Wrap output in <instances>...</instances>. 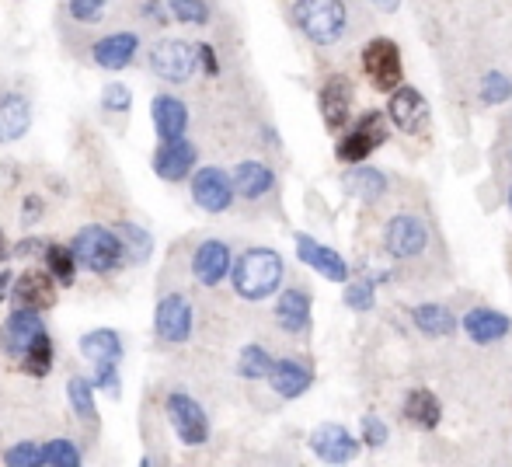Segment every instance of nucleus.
I'll return each mask as SVG.
<instances>
[{"label":"nucleus","instance_id":"13","mask_svg":"<svg viewBox=\"0 0 512 467\" xmlns=\"http://www.w3.org/2000/svg\"><path fill=\"white\" fill-rule=\"evenodd\" d=\"M234 272V251L220 237H206L196 251H192V276L203 286H220L223 279Z\"/></svg>","mask_w":512,"mask_h":467},{"label":"nucleus","instance_id":"37","mask_svg":"<svg viewBox=\"0 0 512 467\" xmlns=\"http://www.w3.org/2000/svg\"><path fill=\"white\" fill-rule=\"evenodd\" d=\"M512 98V81L506 74H499V70H492V74L481 77V102L485 105H502Z\"/></svg>","mask_w":512,"mask_h":467},{"label":"nucleus","instance_id":"35","mask_svg":"<svg viewBox=\"0 0 512 467\" xmlns=\"http://www.w3.org/2000/svg\"><path fill=\"white\" fill-rule=\"evenodd\" d=\"M119 234H122V241H126V251H129V258H133L136 265H143L150 255H154V237H150L147 231H143L140 224H119Z\"/></svg>","mask_w":512,"mask_h":467},{"label":"nucleus","instance_id":"44","mask_svg":"<svg viewBox=\"0 0 512 467\" xmlns=\"http://www.w3.org/2000/svg\"><path fill=\"white\" fill-rule=\"evenodd\" d=\"M46 248H49L46 237H21V241L11 248V255L14 258H42L46 255Z\"/></svg>","mask_w":512,"mask_h":467},{"label":"nucleus","instance_id":"8","mask_svg":"<svg viewBox=\"0 0 512 467\" xmlns=\"http://www.w3.org/2000/svg\"><path fill=\"white\" fill-rule=\"evenodd\" d=\"M380 143H387L384 116H380V112H363L356 126H352L349 133L338 140L335 157H338V161H345V164H359V161H366V157H370Z\"/></svg>","mask_w":512,"mask_h":467},{"label":"nucleus","instance_id":"40","mask_svg":"<svg viewBox=\"0 0 512 467\" xmlns=\"http://www.w3.org/2000/svg\"><path fill=\"white\" fill-rule=\"evenodd\" d=\"M4 464L7 467H39L42 464V443H14V447L4 450Z\"/></svg>","mask_w":512,"mask_h":467},{"label":"nucleus","instance_id":"30","mask_svg":"<svg viewBox=\"0 0 512 467\" xmlns=\"http://www.w3.org/2000/svg\"><path fill=\"white\" fill-rule=\"evenodd\" d=\"M42 262H46V269L53 272V279L60 286H74V279H77V255H74V248H63V244H56V241H49V248H46V255H42Z\"/></svg>","mask_w":512,"mask_h":467},{"label":"nucleus","instance_id":"33","mask_svg":"<svg viewBox=\"0 0 512 467\" xmlns=\"http://www.w3.org/2000/svg\"><path fill=\"white\" fill-rule=\"evenodd\" d=\"M53 352H56L53 339H49V332H46L32 349L25 352V356L18 359V370L28 373V377H46V373L53 370Z\"/></svg>","mask_w":512,"mask_h":467},{"label":"nucleus","instance_id":"39","mask_svg":"<svg viewBox=\"0 0 512 467\" xmlns=\"http://www.w3.org/2000/svg\"><path fill=\"white\" fill-rule=\"evenodd\" d=\"M108 11V0H67V14L77 25H98Z\"/></svg>","mask_w":512,"mask_h":467},{"label":"nucleus","instance_id":"43","mask_svg":"<svg viewBox=\"0 0 512 467\" xmlns=\"http://www.w3.org/2000/svg\"><path fill=\"white\" fill-rule=\"evenodd\" d=\"M387 440H391V433H387V426L380 419H373V415H366L363 419V443L370 450H380L387 447Z\"/></svg>","mask_w":512,"mask_h":467},{"label":"nucleus","instance_id":"34","mask_svg":"<svg viewBox=\"0 0 512 467\" xmlns=\"http://www.w3.org/2000/svg\"><path fill=\"white\" fill-rule=\"evenodd\" d=\"M42 464H49V467H81L84 454H81V447H77L74 440H63V436H56V440L42 443Z\"/></svg>","mask_w":512,"mask_h":467},{"label":"nucleus","instance_id":"51","mask_svg":"<svg viewBox=\"0 0 512 467\" xmlns=\"http://www.w3.org/2000/svg\"><path fill=\"white\" fill-rule=\"evenodd\" d=\"M509 161H512V154H509Z\"/></svg>","mask_w":512,"mask_h":467},{"label":"nucleus","instance_id":"31","mask_svg":"<svg viewBox=\"0 0 512 467\" xmlns=\"http://www.w3.org/2000/svg\"><path fill=\"white\" fill-rule=\"evenodd\" d=\"M345 189H349L356 199H363V203H377V199L387 192V178H384V171H377V168H363V171H352V175L345 178Z\"/></svg>","mask_w":512,"mask_h":467},{"label":"nucleus","instance_id":"11","mask_svg":"<svg viewBox=\"0 0 512 467\" xmlns=\"http://www.w3.org/2000/svg\"><path fill=\"white\" fill-rule=\"evenodd\" d=\"M196 161H199V147L185 136L178 140H161V147L154 150V175L164 182H185L189 175H196Z\"/></svg>","mask_w":512,"mask_h":467},{"label":"nucleus","instance_id":"3","mask_svg":"<svg viewBox=\"0 0 512 467\" xmlns=\"http://www.w3.org/2000/svg\"><path fill=\"white\" fill-rule=\"evenodd\" d=\"M293 21L314 46H335L349 32V11L342 0H297Z\"/></svg>","mask_w":512,"mask_h":467},{"label":"nucleus","instance_id":"24","mask_svg":"<svg viewBox=\"0 0 512 467\" xmlns=\"http://www.w3.org/2000/svg\"><path fill=\"white\" fill-rule=\"evenodd\" d=\"M269 384L279 398H300L314 384V370L307 363H300V359H276V366L269 373Z\"/></svg>","mask_w":512,"mask_h":467},{"label":"nucleus","instance_id":"41","mask_svg":"<svg viewBox=\"0 0 512 467\" xmlns=\"http://www.w3.org/2000/svg\"><path fill=\"white\" fill-rule=\"evenodd\" d=\"M342 297H345V307H349V311H356V314L373 311V304H377V293H373L370 279H366V283H349Z\"/></svg>","mask_w":512,"mask_h":467},{"label":"nucleus","instance_id":"48","mask_svg":"<svg viewBox=\"0 0 512 467\" xmlns=\"http://www.w3.org/2000/svg\"><path fill=\"white\" fill-rule=\"evenodd\" d=\"M373 4H377V11L394 14V11H398V4H401V0H373Z\"/></svg>","mask_w":512,"mask_h":467},{"label":"nucleus","instance_id":"19","mask_svg":"<svg viewBox=\"0 0 512 467\" xmlns=\"http://www.w3.org/2000/svg\"><path fill=\"white\" fill-rule=\"evenodd\" d=\"M317 105H321L324 126H328L331 133H338V129L349 122V112H352V84L345 81V77H328L321 95H317Z\"/></svg>","mask_w":512,"mask_h":467},{"label":"nucleus","instance_id":"45","mask_svg":"<svg viewBox=\"0 0 512 467\" xmlns=\"http://www.w3.org/2000/svg\"><path fill=\"white\" fill-rule=\"evenodd\" d=\"M42 210H46L42 196H25L21 199V224H35L42 217Z\"/></svg>","mask_w":512,"mask_h":467},{"label":"nucleus","instance_id":"15","mask_svg":"<svg viewBox=\"0 0 512 467\" xmlns=\"http://www.w3.org/2000/svg\"><path fill=\"white\" fill-rule=\"evenodd\" d=\"M425 244H429V231H425L422 220L408 217V213L394 217L384 231V248L391 258H415L425 251Z\"/></svg>","mask_w":512,"mask_h":467},{"label":"nucleus","instance_id":"22","mask_svg":"<svg viewBox=\"0 0 512 467\" xmlns=\"http://www.w3.org/2000/svg\"><path fill=\"white\" fill-rule=\"evenodd\" d=\"M276 325L283 328L286 335H304L310 328V293L307 290H290L279 293L276 300Z\"/></svg>","mask_w":512,"mask_h":467},{"label":"nucleus","instance_id":"1","mask_svg":"<svg viewBox=\"0 0 512 467\" xmlns=\"http://www.w3.org/2000/svg\"><path fill=\"white\" fill-rule=\"evenodd\" d=\"M283 276H286V265H283V255H279L276 248H248L234 258L230 283H234L237 297L258 304V300L279 293Z\"/></svg>","mask_w":512,"mask_h":467},{"label":"nucleus","instance_id":"18","mask_svg":"<svg viewBox=\"0 0 512 467\" xmlns=\"http://www.w3.org/2000/svg\"><path fill=\"white\" fill-rule=\"evenodd\" d=\"M387 116H391V122L401 129V133H418V129L429 122V102H425L418 88H408V84H401V88L391 91Z\"/></svg>","mask_w":512,"mask_h":467},{"label":"nucleus","instance_id":"46","mask_svg":"<svg viewBox=\"0 0 512 467\" xmlns=\"http://www.w3.org/2000/svg\"><path fill=\"white\" fill-rule=\"evenodd\" d=\"M199 63L206 67V74H220V63H216L213 46H206V42H199Z\"/></svg>","mask_w":512,"mask_h":467},{"label":"nucleus","instance_id":"49","mask_svg":"<svg viewBox=\"0 0 512 467\" xmlns=\"http://www.w3.org/2000/svg\"><path fill=\"white\" fill-rule=\"evenodd\" d=\"M4 258H11V248H7V237L0 231V262H4Z\"/></svg>","mask_w":512,"mask_h":467},{"label":"nucleus","instance_id":"21","mask_svg":"<svg viewBox=\"0 0 512 467\" xmlns=\"http://www.w3.org/2000/svg\"><path fill=\"white\" fill-rule=\"evenodd\" d=\"M150 116H154V129L161 140H178L189 129V105L175 95H157L150 102Z\"/></svg>","mask_w":512,"mask_h":467},{"label":"nucleus","instance_id":"9","mask_svg":"<svg viewBox=\"0 0 512 467\" xmlns=\"http://www.w3.org/2000/svg\"><path fill=\"white\" fill-rule=\"evenodd\" d=\"M234 175H227L223 168L209 164V168H196L192 175V199L203 213H227L234 206Z\"/></svg>","mask_w":512,"mask_h":467},{"label":"nucleus","instance_id":"6","mask_svg":"<svg viewBox=\"0 0 512 467\" xmlns=\"http://www.w3.org/2000/svg\"><path fill=\"white\" fill-rule=\"evenodd\" d=\"M363 70L370 77V84L377 91H394L401 88V77H405V63H401V49L391 39H370L363 46Z\"/></svg>","mask_w":512,"mask_h":467},{"label":"nucleus","instance_id":"5","mask_svg":"<svg viewBox=\"0 0 512 467\" xmlns=\"http://www.w3.org/2000/svg\"><path fill=\"white\" fill-rule=\"evenodd\" d=\"M164 412H168L171 429H175V436L185 443V447H206L209 415L189 391H171L168 401H164Z\"/></svg>","mask_w":512,"mask_h":467},{"label":"nucleus","instance_id":"25","mask_svg":"<svg viewBox=\"0 0 512 467\" xmlns=\"http://www.w3.org/2000/svg\"><path fill=\"white\" fill-rule=\"evenodd\" d=\"M234 189L241 199H251V203H255V199L269 196V192L276 189V171L262 161H241L234 168Z\"/></svg>","mask_w":512,"mask_h":467},{"label":"nucleus","instance_id":"47","mask_svg":"<svg viewBox=\"0 0 512 467\" xmlns=\"http://www.w3.org/2000/svg\"><path fill=\"white\" fill-rule=\"evenodd\" d=\"M11 286H14V272L11 269H0V300L11 297Z\"/></svg>","mask_w":512,"mask_h":467},{"label":"nucleus","instance_id":"10","mask_svg":"<svg viewBox=\"0 0 512 467\" xmlns=\"http://www.w3.org/2000/svg\"><path fill=\"white\" fill-rule=\"evenodd\" d=\"M46 335V325H42V314L39 311H25V307H14L7 314V321L0 325V349H4L7 359L18 363L35 342Z\"/></svg>","mask_w":512,"mask_h":467},{"label":"nucleus","instance_id":"32","mask_svg":"<svg viewBox=\"0 0 512 467\" xmlns=\"http://www.w3.org/2000/svg\"><path fill=\"white\" fill-rule=\"evenodd\" d=\"M272 366H276V359L269 356V349L265 346H244L241 356H237V373H241L244 380H269Z\"/></svg>","mask_w":512,"mask_h":467},{"label":"nucleus","instance_id":"28","mask_svg":"<svg viewBox=\"0 0 512 467\" xmlns=\"http://www.w3.org/2000/svg\"><path fill=\"white\" fill-rule=\"evenodd\" d=\"M405 419L415 422L418 429H436L439 419H443V408H439V398L432 391H408L405 398Z\"/></svg>","mask_w":512,"mask_h":467},{"label":"nucleus","instance_id":"12","mask_svg":"<svg viewBox=\"0 0 512 467\" xmlns=\"http://www.w3.org/2000/svg\"><path fill=\"white\" fill-rule=\"evenodd\" d=\"M56 279L49 269H25L11 286V304L25 311H49L56 304Z\"/></svg>","mask_w":512,"mask_h":467},{"label":"nucleus","instance_id":"4","mask_svg":"<svg viewBox=\"0 0 512 467\" xmlns=\"http://www.w3.org/2000/svg\"><path fill=\"white\" fill-rule=\"evenodd\" d=\"M150 74H157L168 84H185L192 81L199 67V46H189L182 39H161L157 46H150L147 53Z\"/></svg>","mask_w":512,"mask_h":467},{"label":"nucleus","instance_id":"42","mask_svg":"<svg viewBox=\"0 0 512 467\" xmlns=\"http://www.w3.org/2000/svg\"><path fill=\"white\" fill-rule=\"evenodd\" d=\"M95 387L105 391L108 398H119L122 394V380H119V363H95Z\"/></svg>","mask_w":512,"mask_h":467},{"label":"nucleus","instance_id":"20","mask_svg":"<svg viewBox=\"0 0 512 467\" xmlns=\"http://www.w3.org/2000/svg\"><path fill=\"white\" fill-rule=\"evenodd\" d=\"M32 129V102L18 91H0V143H14Z\"/></svg>","mask_w":512,"mask_h":467},{"label":"nucleus","instance_id":"36","mask_svg":"<svg viewBox=\"0 0 512 467\" xmlns=\"http://www.w3.org/2000/svg\"><path fill=\"white\" fill-rule=\"evenodd\" d=\"M168 11L182 25H206L209 21V4L206 0H168Z\"/></svg>","mask_w":512,"mask_h":467},{"label":"nucleus","instance_id":"29","mask_svg":"<svg viewBox=\"0 0 512 467\" xmlns=\"http://www.w3.org/2000/svg\"><path fill=\"white\" fill-rule=\"evenodd\" d=\"M95 380L88 377H70L67 380V405L77 419L84 422H98V405H95Z\"/></svg>","mask_w":512,"mask_h":467},{"label":"nucleus","instance_id":"26","mask_svg":"<svg viewBox=\"0 0 512 467\" xmlns=\"http://www.w3.org/2000/svg\"><path fill=\"white\" fill-rule=\"evenodd\" d=\"M77 349H81V356L91 359V363H119L122 359V335L115 332V328H95V332L81 335Z\"/></svg>","mask_w":512,"mask_h":467},{"label":"nucleus","instance_id":"16","mask_svg":"<svg viewBox=\"0 0 512 467\" xmlns=\"http://www.w3.org/2000/svg\"><path fill=\"white\" fill-rule=\"evenodd\" d=\"M297 255H300V262L310 265L314 272H321L331 283H349V262H345L335 248L314 241L310 234H297Z\"/></svg>","mask_w":512,"mask_h":467},{"label":"nucleus","instance_id":"17","mask_svg":"<svg viewBox=\"0 0 512 467\" xmlns=\"http://www.w3.org/2000/svg\"><path fill=\"white\" fill-rule=\"evenodd\" d=\"M140 53V32H112L91 46V63L102 70H126Z\"/></svg>","mask_w":512,"mask_h":467},{"label":"nucleus","instance_id":"38","mask_svg":"<svg viewBox=\"0 0 512 467\" xmlns=\"http://www.w3.org/2000/svg\"><path fill=\"white\" fill-rule=\"evenodd\" d=\"M102 109L108 112V116H126V112L133 109V91H129L122 81L105 84V91H102Z\"/></svg>","mask_w":512,"mask_h":467},{"label":"nucleus","instance_id":"14","mask_svg":"<svg viewBox=\"0 0 512 467\" xmlns=\"http://www.w3.org/2000/svg\"><path fill=\"white\" fill-rule=\"evenodd\" d=\"M310 450L321 457L324 464H349L359 454V440L338 422H324L310 433Z\"/></svg>","mask_w":512,"mask_h":467},{"label":"nucleus","instance_id":"23","mask_svg":"<svg viewBox=\"0 0 512 467\" xmlns=\"http://www.w3.org/2000/svg\"><path fill=\"white\" fill-rule=\"evenodd\" d=\"M464 332H467V339L478 342V346H492V342L506 339L512 332V321L506 314L492 311V307H474L464 318Z\"/></svg>","mask_w":512,"mask_h":467},{"label":"nucleus","instance_id":"7","mask_svg":"<svg viewBox=\"0 0 512 467\" xmlns=\"http://www.w3.org/2000/svg\"><path fill=\"white\" fill-rule=\"evenodd\" d=\"M192 328H196V311H192V300L182 293H164L157 300L154 311V332L157 339L171 342V346H182L192 339Z\"/></svg>","mask_w":512,"mask_h":467},{"label":"nucleus","instance_id":"27","mask_svg":"<svg viewBox=\"0 0 512 467\" xmlns=\"http://www.w3.org/2000/svg\"><path fill=\"white\" fill-rule=\"evenodd\" d=\"M411 321H415L418 332L429 335V339H446V335L457 332V318H453L450 307H443V304H418L415 311H411Z\"/></svg>","mask_w":512,"mask_h":467},{"label":"nucleus","instance_id":"2","mask_svg":"<svg viewBox=\"0 0 512 467\" xmlns=\"http://www.w3.org/2000/svg\"><path fill=\"white\" fill-rule=\"evenodd\" d=\"M70 248H74L77 262H81L88 272H95V276H112V272L122 269V262L129 258L122 234L112 231V227H102V224L81 227V231L74 234V241H70Z\"/></svg>","mask_w":512,"mask_h":467},{"label":"nucleus","instance_id":"50","mask_svg":"<svg viewBox=\"0 0 512 467\" xmlns=\"http://www.w3.org/2000/svg\"><path fill=\"white\" fill-rule=\"evenodd\" d=\"M509 206H512V189H509Z\"/></svg>","mask_w":512,"mask_h":467}]
</instances>
